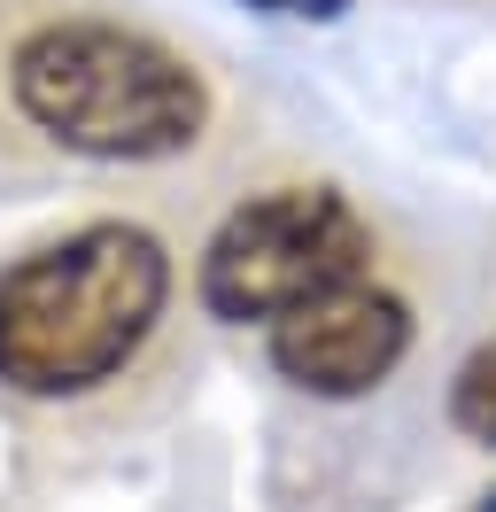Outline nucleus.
<instances>
[{
    "label": "nucleus",
    "mask_w": 496,
    "mask_h": 512,
    "mask_svg": "<svg viewBox=\"0 0 496 512\" xmlns=\"http://www.w3.org/2000/svg\"><path fill=\"white\" fill-rule=\"evenodd\" d=\"M171 264L140 225H86L0 272V381L24 396H78L148 342Z\"/></svg>",
    "instance_id": "nucleus-1"
},
{
    "label": "nucleus",
    "mask_w": 496,
    "mask_h": 512,
    "mask_svg": "<svg viewBox=\"0 0 496 512\" xmlns=\"http://www.w3.org/2000/svg\"><path fill=\"white\" fill-rule=\"evenodd\" d=\"M16 109L31 125L78 148V156H109V163H148V156H179L202 132V86L194 70L155 47L140 32L117 24H47L16 47L8 63Z\"/></svg>",
    "instance_id": "nucleus-2"
},
{
    "label": "nucleus",
    "mask_w": 496,
    "mask_h": 512,
    "mask_svg": "<svg viewBox=\"0 0 496 512\" xmlns=\"http://www.w3.org/2000/svg\"><path fill=\"white\" fill-rule=\"evenodd\" d=\"M365 272V225L326 187H272L217 225L202 256V303L217 319H287Z\"/></svg>",
    "instance_id": "nucleus-3"
},
{
    "label": "nucleus",
    "mask_w": 496,
    "mask_h": 512,
    "mask_svg": "<svg viewBox=\"0 0 496 512\" xmlns=\"http://www.w3.org/2000/svg\"><path fill=\"white\" fill-rule=\"evenodd\" d=\"M403 342H411V311L365 280L272 319V365L310 396H365L372 381L396 373Z\"/></svg>",
    "instance_id": "nucleus-4"
},
{
    "label": "nucleus",
    "mask_w": 496,
    "mask_h": 512,
    "mask_svg": "<svg viewBox=\"0 0 496 512\" xmlns=\"http://www.w3.org/2000/svg\"><path fill=\"white\" fill-rule=\"evenodd\" d=\"M450 419H458V435H473V443H496V342H481V350L465 357L458 388H450Z\"/></svg>",
    "instance_id": "nucleus-5"
},
{
    "label": "nucleus",
    "mask_w": 496,
    "mask_h": 512,
    "mask_svg": "<svg viewBox=\"0 0 496 512\" xmlns=\"http://www.w3.org/2000/svg\"><path fill=\"white\" fill-rule=\"evenodd\" d=\"M256 8H279V16H334L341 0H256Z\"/></svg>",
    "instance_id": "nucleus-6"
},
{
    "label": "nucleus",
    "mask_w": 496,
    "mask_h": 512,
    "mask_svg": "<svg viewBox=\"0 0 496 512\" xmlns=\"http://www.w3.org/2000/svg\"><path fill=\"white\" fill-rule=\"evenodd\" d=\"M481 512H496V497H489V505H481Z\"/></svg>",
    "instance_id": "nucleus-7"
}]
</instances>
